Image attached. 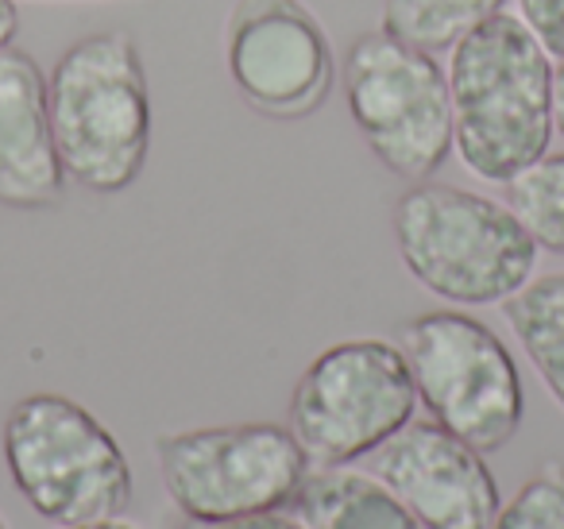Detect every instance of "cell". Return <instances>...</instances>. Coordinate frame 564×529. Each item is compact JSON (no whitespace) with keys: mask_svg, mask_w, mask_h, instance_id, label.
<instances>
[{"mask_svg":"<svg viewBox=\"0 0 564 529\" xmlns=\"http://www.w3.org/2000/svg\"><path fill=\"white\" fill-rule=\"evenodd\" d=\"M66 171L51 132L47 74L28 51H0V205L17 213L55 209Z\"/></svg>","mask_w":564,"mask_h":529,"instance_id":"8fae6325","label":"cell"},{"mask_svg":"<svg viewBox=\"0 0 564 529\" xmlns=\"http://www.w3.org/2000/svg\"><path fill=\"white\" fill-rule=\"evenodd\" d=\"M445 74L453 151L479 182L507 186L549 155L556 63L522 20L510 12L484 20L453 47Z\"/></svg>","mask_w":564,"mask_h":529,"instance_id":"6da1fadb","label":"cell"},{"mask_svg":"<svg viewBox=\"0 0 564 529\" xmlns=\"http://www.w3.org/2000/svg\"><path fill=\"white\" fill-rule=\"evenodd\" d=\"M35 4H94V0H35Z\"/></svg>","mask_w":564,"mask_h":529,"instance_id":"7402d4cb","label":"cell"},{"mask_svg":"<svg viewBox=\"0 0 564 529\" xmlns=\"http://www.w3.org/2000/svg\"><path fill=\"white\" fill-rule=\"evenodd\" d=\"M294 510L306 529H422L402 498L371 472L348 467H310Z\"/></svg>","mask_w":564,"mask_h":529,"instance_id":"7c38bea8","label":"cell"},{"mask_svg":"<svg viewBox=\"0 0 564 529\" xmlns=\"http://www.w3.org/2000/svg\"><path fill=\"white\" fill-rule=\"evenodd\" d=\"M58 529H148V526H140V521H132V518H124V514H117V518L82 521V526H58Z\"/></svg>","mask_w":564,"mask_h":529,"instance_id":"44dd1931","label":"cell"},{"mask_svg":"<svg viewBox=\"0 0 564 529\" xmlns=\"http://www.w3.org/2000/svg\"><path fill=\"white\" fill-rule=\"evenodd\" d=\"M417 390L399 344L360 336L325 348L299 375L286 425L314 467H348L414 421Z\"/></svg>","mask_w":564,"mask_h":529,"instance_id":"52a82bcc","label":"cell"},{"mask_svg":"<svg viewBox=\"0 0 564 529\" xmlns=\"http://www.w3.org/2000/svg\"><path fill=\"white\" fill-rule=\"evenodd\" d=\"M155 460L174 510L197 526L286 510L314 467L291 425L274 421L163 433Z\"/></svg>","mask_w":564,"mask_h":529,"instance_id":"8992f818","label":"cell"},{"mask_svg":"<svg viewBox=\"0 0 564 529\" xmlns=\"http://www.w3.org/2000/svg\"><path fill=\"white\" fill-rule=\"evenodd\" d=\"M345 101L368 151L406 182H425L453 155V97L437 55L364 32L345 55Z\"/></svg>","mask_w":564,"mask_h":529,"instance_id":"ba28073f","label":"cell"},{"mask_svg":"<svg viewBox=\"0 0 564 529\" xmlns=\"http://www.w3.org/2000/svg\"><path fill=\"white\" fill-rule=\"evenodd\" d=\"M491 529H564V464L545 460L507 503Z\"/></svg>","mask_w":564,"mask_h":529,"instance_id":"2e32d148","label":"cell"},{"mask_svg":"<svg viewBox=\"0 0 564 529\" xmlns=\"http://www.w3.org/2000/svg\"><path fill=\"white\" fill-rule=\"evenodd\" d=\"M518 348L530 356L541 387L564 410V271L530 279L502 302Z\"/></svg>","mask_w":564,"mask_h":529,"instance_id":"4fadbf2b","label":"cell"},{"mask_svg":"<svg viewBox=\"0 0 564 529\" xmlns=\"http://www.w3.org/2000/svg\"><path fill=\"white\" fill-rule=\"evenodd\" d=\"M518 20L545 47L553 63L564 58V0H518Z\"/></svg>","mask_w":564,"mask_h":529,"instance_id":"e0dca14e","label":"cell"},{"mask_svg":"<svg viewBox=\"0 0 564 529\" xmlns=\"http://www.w3.org/2000/svg\"><path fill=\"white\" fill-rule=\"evenodd\" d=\"M507 205L530 228L541 251L564 256V151H549L514 182H507Z\"/></svg>","mask_w":564,"mask_h":529,"instance_id":"9a60e30c","label":"cell"},{"mask_svg":"<svg viewBox=\"0 0 564 529\" xmlns=\"http://www.w3.org/2000/svg\"><path fill=\"white\" fill-rule=\"evenodd\" d=\"M553 120L564 136V58L556 63V74H553Z\"/></svg>","mask_w":564,"mask_h":529,"instance_id":"ffe728a7","label":"cell"},{"mask_svg":"<svg viewBox=\"0 0 564 529\" xmlns=\"http://www.w3.org/2000/svg\"><path fill=\"white\" fill-rule=\"evenodd\" d=\"M225 66L240 101L267 120H306L337 86V51L302 0H236Z\"/></svg>","mask_w":564,"mask_h":529,"instance_id":"9c48e42d","label":"cell"},{"mask_svg":"<svg viewBox=\"0 0 564 529\" xmlns=\"http://www.w3.org/2000/svg\"><path fill=\"white\" fill-rule=\"evenodd\" d=\"M417 402L471 449L499 452L525 418L522 371L507 341L464 310H433L399 328Z\"/></svg>","mask_w":564,"mask_h":529,"instance_id":"5b68a950","label":"cell"},{"mask_svg":"<svg viewBox=\"0 0 564 529\" xmlns=\"http://www.w3.org/2000/svg\"><path fill=\"white\" fill-rule=\"evenodd\" d=\"M0 529H12V526H9V521H4V514H0Z\"/></svg>","mask_w":564,"mask_h":529,"instance_id":"603a6c76","label":"cell"},{"mask_svg":"<svg viewBox=\"0 0 564 529\" xmlns=\"http://www.w3.org/2000/svg\"><path fill=\"white\" fill-rule=\"evenodd\" d=\"M502 9L507 0H383L379 28L425 55H445Z\"/></svg>","mask_w":564,"mask_h":529,"instance_id":"5bb4252c","label":"cell"},{"mask_svg":"<svg viewBox=\"0 0 564 529\" xmlns=\"http://www.w3.org/2000/svg\"><path fill=\"white\" fill-rule=\"evenodd\" d=\"M371 475L402 498L422 529H491L502 506L484 452L437 421H410L371 452Z\"/></svg>","mask_w":564,"mask_h":529,"instance_id":"30bf717a","label":"cell"},{"mask_svg":"<svg viewBox=\"0 0 564 529\" xmlns=\"http://www.w3.org/2000/svg\"><path fill=\"white\" fill-rule=\"evenodd\" d=\"M189 529H306V521H302L294 510H267V514H251V518L213 521V526L189 521Z\"/></svg>","mask_w":564,"mask_h":529,"instance_id":"ac0fdd59","label":"cell"},{"mask_svg":"<svg viewBox=\"0 0 564 529\" xmlns=\"http://www.w3.org/2000/svg\"><path fill=\"white\" fill-rule=\"evenodd\" d=\"M20 32V4L17 0H0V51L12 47Z\"/></svg>","mask_w":564,"mask_h":529,"instance_id":"d6986e66","label":"cell"},{"mask_svg":"<svg viewBox=\"0 0 564 529\" xmlns=\"http://www.w3.org/2000/svg\"><path fill=\"white\" fill-rule=\"evenodd\" d=\"M406 274L453 305H502L538 271V240L507 202L448 182H410L391 209Z\"/></svg>","mask_w":564,"mask_h":529,"instance_id":"7a4b0ae2","label":"cell"},{"mask_svg":"<svg viewBox=\"0 0 564 529\" xmlns=\"http://www.w3.org/2000/svg\"><path fill=\"white\" fill-rule=\"evenodd\" d=\"M51 132L74 186L124 194L151 155V89L140 43L94 32L58 55L47 74Z\"/></svg>","mask_w":564,"mask_h":529,"instance_id":"3957f363","label":"cell"},{"mask_svg":"<svg viewBox=\"0 0 564 529\" xmlns=\"http://www.w3.org/2000/svg\"><path fill=\"white\" fill-rule=\"evenodd\" d=\"M0 444L12 487L43 521L82 526L132 506L135 475L128 452L74 398L55 390L24 395L4 418Z\"/></svg>","mask_w":564,"mask_h":529,"instance_id":"277c9868","label":"cell"}]
</instances>
